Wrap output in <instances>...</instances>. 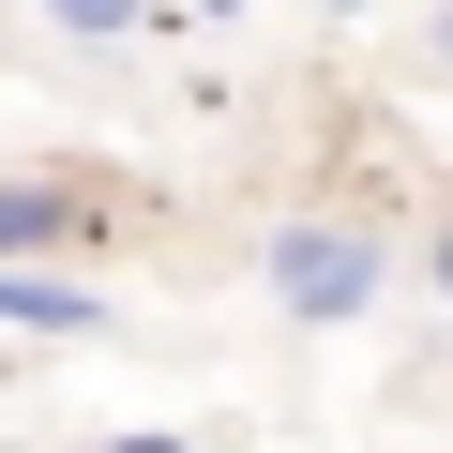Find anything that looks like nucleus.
I'll use <instances>...</instances> for the list:
<instances>
[{
    "label": "nucleus",
    "mask_w": 453,
    "mask_h": 453,
    "mask_svg": "<svg viewBox=\"0 0 453 453\" xmlns=\"http://www.w3.org/2000/svg\"><path fill=\"white\" fill-rule=\"evenodd\" d=\"M0 333H106V303L76 273H31V257H0Z\"/></svg>",
    "instance_id": "nucleus-2"
},
{
    "label": "nucleus",
    "mask_w": 453,
    "mask_h": 453,
    "mask_svg": "<svg viewBox=\"0 0 453 453\" xmlns=\"http://www.w3.org/2000/svg\"><path fill=\"white\" fill-rule=\"evenodd\" d=\"M91 226V196H46V181H0V257H46V242H76Z\"/></svg>",
    "instance_id": "nucleus-3"
},
{
    "label": "nucleus",
    "mask_w": 453,
    "mask_h": 453,
    "mask_svg": "<svg viewBox=\"0 0 453 453\" xmlns=\"http://www.w3.org/2000/svg\"><path fill=\"white\" fill-rule=\"evenodd\" d=\"M166 0H46V31H76V46H121V31H151Z\"/></svg>",
    "instance_id": "nucleus-4"
},
{
    "label": "nucleus",
    "mask_w": 453,
    "mask_h": 453,
    "mask_svg": "<svg viewBox=\"0 0 453 453\" xmlns=\"http://www.w3.org/2000/svg\"><path fill=\"white\" fill-rule=\"evenodd\" d=\"M181 16H242V0H181Z\"/></svg>",
    "instance_id": "nucleus-7"
},
{
    "label": "nucleus",
    "mask_w": 453,
    "mask_h": 453,
    "mask_svg": "<svg viewBox=\"0 0 453 453\" xmlns=\"http://www.w3.org/2000/svg\"><path fill=\"white\" fill-rule=\"evenodd\" d=\"M106 453H196V438H106Z\"/></svg>",
    "instance_id": "nucleus-5"
},
{
    "label": "nucleus",
    "mask_w": 453,
    "mask_h": 453,
    "mask_svg": "<svg viewBox=\"0 0 453 453\" xmlns=\"http://www.w3.org/2000/svg\"><path fill=\"white\" fill-rule=\"evenodd\" d=\"M333 16H363V0H333Z\"/></svg>",
    "instance_id": "nucleus-9"
},
{
    "label": "nucleus",
    "mask_w": 453,
    "mask_h": 453,
    "mask_svg": "<svg viewBox=\"0 0 453 453\" xmlns=\"http://www.w3.org/2000/svg\"><path fill=\"white\" fill-rule=\"evenodd\" d=\"M438 288H453V226H438Z\"/></svg>",
    "instance_id": "nucleus-8"
},
{
    "label": "nucleus",
    "mask_w": 453,
    "mask_h": 453,
    "mask_svg": "<svg viewBox=\"0 0 453 453\" xmlns=\"http://www.w3.org/2000/svg\"><path fill=\"white\" fill-rule=\"evenodd\" d=\"M438 76H453V0H438Z\"/></svg>",
    "instance_id": "nucleus-6"
},
{
    "label": "nucleus",
    "mask_w": 453,
    "mask_h": 453,
    "mask_svg": "<svg viewBox=\"0 0 453 453\" xmlns=\"http://www.w3.org/2000/svg\"><path fill=\"white\" fill-rule=\"evenodd\" d=\"M273 303H288L303 333L363 318V303H378V242H363V226H273Z\"/></svg>",
    "instance_id": "nucleus-1"
}]
</instances>
